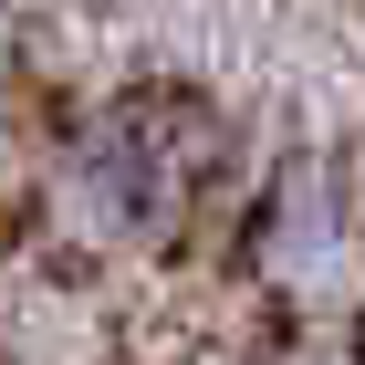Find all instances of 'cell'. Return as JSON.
Listing matches in <instances>:
<instances>
[{"label": "cell", "instance_id": "obj_1", "mask_svg": "<svg viewBox=\"0 0 365 365\" xmlns=\"http://www.w3.org/2000/svg\"><path fill=\"white\" fill-rule=\"evenodd\" d=\"M63 198L84 209L105 240H157V230L188 209V157L146 105H105L73 125L63 146Z\"/></svg>", "mask_w": 365, "mask_h": 365}]
</instances>
